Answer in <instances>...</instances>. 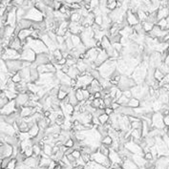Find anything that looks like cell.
<instances>
[{
  "label": "cell",
  "mask_w": 169,
  "mask_h": 169,
  "mask_svg": "<svg viewBox=\"0 0 169 169\" xmlns=\"http://www.w3.org/2000/svg\"><path fill=\"white\" fill-rule=\"evenodd\" d=\"M0 62H1V64H0V65H1V73H4V74H9V73H10L5 60L1 59V61H0Z\"/></svg>",
  "instance_id": "cell-36"
},
{
  "label": "cell",
  "mask_w": 169,
  "mask_h": 169,
  "mask_svg": "<svg viewBox=\"0 0 169 169\" xmlns=\"http://www.w3.org/2000/svg\"><path fill=\"white\" fill-rule=\"evenodd\" d=\"M11 2H13V1H14V0H11Z\"/></svg>",
  "instance_id": "cell-59"
},
{
  "label": "cell",
  "mask_w": 169,
  "mask_h": 169,
  "mask_svg": "<svg viewBox=\"0 0 169 169\" xmlns=\"http://www.w3.org/2000/svg\"><path fill=\"white\" fill-rule=\"evenodd\" d=\"M164 124L165 126H168L169 127V116L164 117Z\"/></svg>",
  "instance_id": "cell-54"
},
{
  "label": "cell",
  "mask_w": 169,
  "mask_h": 169,
  "mask_svg": "<svg viewBox=\"0 0 169 169\" xmlns=\"http://www.w3.org/2000/svg\"><path fill=\"white\" fill-rule=\"evenodd\" d=\"M1 59L5 60V61H7V60L20 59V53H19V52L15 51V50H13V49L7 48V50H6L5 54L1 56Z\"/></svg>",
  "instance_id": "cell-7"
},
{
  "label": "cell",
  "mask_w": 169,
  "mask_h": 169,
  "mask_svg": "<svg viewBox=\"0 0 169 169\" xmlns=\"http://www.w3.org/2000/svg\"><path fill=\"white\" fill-rule=\"evenodd\" d=\"M129 99H127V97H126L125 96H122L119 97V99H117V103H119V104L120 105V106H128V103H129Z\"/></svg>",
  "instance_id": "cell-31"
},
{
  "label": "cell",
  "mask_w": 169,
  "mask_h": 169,
  "mask_svg": "<svg viewBox=\"0 0 169 169\" xmlns=\"http://www.w3.org/2000/svg\"><path fill=\"white\" fill-rule=\"evenodd\" d=\"M159 70L162 72V73L164 74V76H166V74H169V65L167 64H165L164 62H162V64L160 65V67L158 68Z\"/></svg>",
  "instance_id": "cell-29"
},
{
  "label": "cell",
  "mask_w": 169,
  "mask_h": 169,
  "mask_svg": "<svg viewBox=\"0 0 169 169\" xmlns=\"http://www.w3.org/2000/svg\"><path fill=\"white\" fill-rule=\"evenodd\" d=\"M68 93H66L65 91H63V90H60L59 89V92H58V94H57V99H58L60 101H62L63 99H65V97H68Z\"/></svg>",
  "instance_id": "cell-37"
},
{
  "label": "cell",
  "mask_w": 169,
  "mask_h": 169,
  "mask_svg": "<svg viewBox=\"0 0 169 169\" xmlns=\"http://www.w3.org/2000/svg\"><path fill=\"white\" fill-rule=\"evenodd\" d=\"M30 100V97H29L28 92L27 93H22V94H18L17 95V97L15 99V102H16V106L17 108H21L23 106H25L27 104V102Z\"/></svg>",
  "instance_id": "cell-13"
},
{
  "label": "cell",
  "mask_w": 169,
  "mask_h": 169,
  "mask_svg": "<svg viewBox=\"0 0 169 169\" xmlns=\"http://www.w3.org/2000/svg\"><path fill=\"white\" fill-rule=\"evenodd\" d=\"M113 45V47L115 50H117L119 53H121V51L123 50V46L120 44V42H117V43H114V44H112Z\"/></svg>",
  "instance_id": "cell-41"
},
{
  "label": "cell",
  "mask_w": 169,
  "mask_h": 169,
  "mask_svg": "<svg viewBox=\"0 0 169 169\" xmlns=\"http://www.w3.org/2000/svg\"><path fill=\"white\" fill-rule=\"evenodd\" d=\"M128 106L131 108H137L140 106V100L139 99H137V97H132L129 100V103H128Z\"/></svg>",
  "instance_id": "cell-24"
},
{
  "label": "cell",
  "mask_w": 169,
  "mask_h": 169,
  "mask_svg": "<svg viewBox=\"0 0 169 169\" xmlns=\"http://www.w3.org/2000/svg\"><path fill=\"white\" fill-rule=\"evenodd\" d=\"M33 24H34V22L31 21V20H29L27 18H22L17 21L16 27H18L20 30H23V29H32V30H34Z\"/></svg>",
  "instance_id": "cell-15"
},
{
  "label": "cell",
  "mask_w": 169,
  "mask_h": 169,
  "mask_svg": "<svg viewBox=\"0 0 169 169\" xmlns=\"http://www.w3.org/2000/svg\"><path fill=\"white\" fill-rule=\"evenodd\" d=\"M111 107L114 109V110H115V112H116V111H117V110H119V109L120 107H121V106H120V105H119V103H117V102H113V104L111 105Z\"/></svg>",
  "instance_id": "cell-51"
},
{
  "label": "cell",
  "mask_w": 169,
  "mask_h": 169,
  "mask_svg": "<svg viewBox=\"0 0 169 169\" xmlns=\"http://www.w3.org/2000/svg\"><path fill=\"white\" fill-rule=\"evenodd\" d=\"M33 32H34V30H32V29H23V30H20L18 32L17 37L22 41V40H25V39H27L28 37L32 36Z\"/></svg>",
  "instance_id": "cell-17"
},
{
  "label": "cell",
  "mask_w": 169,
  "mask_h": 169,
  "mask_svg": "<svg viewBox=\"0 0 169 169\" xmlns=\"http://www.w3.org/2000/svg\"><path fill=\"white\" fill-rule=\"evenodd\" d=\"M65 41H66L65 36H57V37H56V42H57V44H58V46L62 45V44H64Z\"/></svg>",
  "instance_id": "cell-48"
},
{
  "label": "cell",
  "mask_w": 169,
  "mask_h": 169,
  "mask_svg": "<svg viewBox=\"0 0 169 169\" xmlns=\"http://www.w3.org/2000/svg\"><path fill=\"white\" fill-rule=\"evenodd\" d=\"M42 154H44L48 157H51L53 155V146L51 144H46L44 146V148H43Z\"/></svg>",
  "instance_id": "cell-28"
},
{
  "label": "cell",
  "mask_w": 169,
  "mask_h": 169,
  "mask_svg": "<svg viewBox=\"0 0 169 169\" xmlns=\"http://www.w3.org/2000/svg\"><path fill=\"white\" fill-rule=\"evenodd\" d=\"M53 54H54V58L56 59V61H59L60 59H62V58H63L62 52H61V50H60L59 48L56 49V50H54V51L53 52Z\"/></svg>",
  "instance_id": "cell-32"
},
{
  "label": "cell",
  "mask_w": 169,
  "mask_h": 169,
  "mask_svg": "<svg viewBox=\"0 0 169 169\" xmlns=\"http://www.w3.org/2000/svg\"><path fill=\"white\" fill-rule=\"evenodd\" d=\"M81 151L80 150H76V149H74V150L73 151V153H72V155L74 156V158L76 160H78V159H80L81 158Z\"/></svg>",
  "instance_id": "cell-46"
},
{
  "label": "cell",
  "mask_w": 169,
  "mask_h": 169,
  "mask_svg": "<svg viewBox=\"0 0 169 169\" xmlns=\"http://www.w3.org/2000/svg\"><path fill=\"white\" fill-rule=\"evenodd\" d=\"M140 23H142L143 30H144V32H145L146 34L150 33V32L153 30V28H154V26H155L154 24H152V23L148 22V21H143V22H140Z\"/></svg>",
  "instance_id": "cell-22"
},
{
  "label": "cell",
  "mask_w": 169,
  "mask_h": 169,
  "mask_svg": "<svg viewBox=\"0 0 169 169\" xmlns=\"http://www.w3.org/2000/svg\"><path fill=\"white\" fill-rule=\"evenodd\" d=\"M166 52H167V53L169 54V46H168V48H167V50H166Z\"/></svg>",
  "instance_id": "cell-56"
},
{
  "label": "cell",
  "mask_w": 169,
  "mask_h": 169,
  "mask_svg": "<svg viewBox=\"0 0 169 169\" xmlns=\"http://www.w3.org/2000/svg\"><path fill=\"white\" fill-rule=\"evenodd\" d=\"M114 1H116V0H107L108 3H111V2H114Z\"/></svg>",
  "instance_id": "cell-55"
},
{
  "label": "cell",
  "mask_w": 169,
  "mask_h": 169,
  "mask_svg": "<svg viewBox=\"0 0 169 169\" xmlns=\"http://www.w3.org/2000/svg\"><path fill=\"white\" fill-rule=\"evenodd\" d=\"M66 157L68 158V160H70V162H71V163H73V162H76V160L74 158V156H73V155H72V154L68 155V156H66Z\"/></svg>",
  "instance_id": "cell-52"
},
{
  "label": "cell",
  "mask_w": 169,
  "mask_h": 169,
  "mask_svg": "<svg viewBox=\"0 0 169 169\" xmlns=\"http://www.w3.org/2000/svg\"><path fill=\"white\" fill-rule=\"evenodd\" d=\"M95 23L97 24V25H99V26H102V24H103V16H102V14H101V15L96 16V18H95Z\"/></svg>",
  "instance_id": "cell-47"
},
{
  "label": "cell",
  "mask_w": 169,
  "mask_h": 169,
  "mask_svg": "<svg viewBox=\"0 0 169 169\" xmlns=\"http://www.w3.org/2000/svg\"><path fill=\"white\" fill-rule=\"evenodd\" d=\"M164 74H163L162 72H160L159 69H155V72H154V78L158 80V81L162 82L163 78H164Z\"/></svg>",
  "instance_id": "cell-27"
},
{
  "label": "cell",
  "mask_w": 169,
  "mask_h": 169,
  "mask_svg": "<svg viewBox=\"0 0 169 169\" xmlns=\"http://www.w3.org/2000/svg\"><path fill=\"white\" fill-rule=\"evenodd\" d=\"M132 160L136 163L139 168H144L146 162H147V160H146L142 156H140V155H135V154H133Z\"/></svg>",
  "instance_id": "cell-16"
},
{
  "label": "cell",
  "mask_w": 169,
  "mask_h": 169,
  "mask_svg": "<svg viewBox=\"0 0 169 169\" xmlns=\"http://www.w3.org/2000/svg\"><path fill=\"white\" fill-rule=\"evenodd\" d=\"M143 158L147 160V162H151V160H154V156H153V154L151 153V151L150 152H147V153H144V156H143Z\"/></svg>",
  "instance_id": "cell-42"
},
{
  "label": "cell",
  "mask_w": 169,
  "mask_h": 169,
  "mask_svg": "<svg viewBox=\"0 0 169 169\" xmlns=\"http://www.w3.org/2000/svg\"><path fill=\"white\" fill-rule=\"evenodd\" d=\"M13 152V145L8 144L6 142H0V157L1 159L4 158H11Z\"/></svg>",
  "instance_id": "cell-5"
},
{
  "label": "cell",
  "mask_w": 169,
  "mask_h": 169,
  "mask_svg": "<svg viewBox=\"0 0 169 169\" xmlns=\"http://www.w3.org/2000/svg\"><path fill=\"white\" fill-rule=\"evenodd\" d=\"M107 8L110 10L111 11L116 10V9L117 8V1H114V2H111V3H108L107 5Z\"/></svg>",
  "instance_id": "cell-44"
},
{
  "label": "cell",
  "mask_w": 169,
  "mask_h": 169,
  "mask_svg": "<svg viewBox=\"0 0 169 169\" xmlns=\"http://www.w3.org/2000/svg\"><path fill=\"white\" fill-rule=\"evenodd\" d=\"M95 99H102V95H101V92H97V93H95Z\"/></svg>",
  "instance_id": "cell-53"
},
{
  "label": "cell",
  "mask_w": 169,
  "mask_h": 169,
  "mask_svg": "<svg viewBox=\"0 0 169 169\" xmlns=\"http://www.w3.org/2000/svg\"><path fill=\"white\" fill-rule=\"evenodd\" d=\"M36 54L34 50H32L31 48H24L23 51L20 54V59L23 61H28L33 63L36 61Z\"/></svg>",
  "instance_id": "cell-4"
},
{
  "label": "cell",
  "mask_w": 169,
  "mask_h": 169,
  "mask_svg": "<svg viewBox=\"0 0 169 169\" xmlns=\"http://www.w3.org/2000/svg\"><path fill=\"white\" fill-rule=\"evenodd\" d=\"M104 100V104L106 107H111V105L113 104L114 102V99H112V97H107V99H103Z\"/></svg>",
  "instance_id": "cell-45"
},
{
  "label": "cell",
  "mask_w": 169,
  "mask_h": 169,
  "mask_svg": "<svg viewBox=\"0 0 169 169\" xmlns=\"http://www.w3.org/2000/svg\"><path fill=\"white\" fill-rule=\"evenodd\" d=\"M157 26L162 29L163 31H167L166 30V27H167V21H166V18H162V19H159L157 22Z\"/></svg>",
  "instance_id": "cell-30"
},
{
  "label": "cell",
  "mask_w": 169,
  "mask_h": 169,
  "mask_svg": "<svg viewBox=\"0 0 169 169\" xmlns=\"http://www.w3.org/2000/svg\"><path fill=\"white\" fill-rule=\"evenodd\" d=\"M11 160V158H4V159H1V169H7Z\"/></svg>",
  "instance_id": "cell-34"
},
{
  "label": "cell",
  "mask_w": 169,
  "mask_h": 169,
  "mask_svg": "<svg viewBox=\"0 0 169 169\" xmlns=\"http://www.w3.org/2000/svg\"><path fill=\"white\" fill-rule=\"evenodd\" d=\"M68 96H69V99H70V103H71L72 105L76 106L79 103V101L77 100L76 97V93H74V90L72 91L71 93L68 95Z\"/></svg>",
  "instance_id": "cell-25"
},
{
  "label": "cell",
  "mask_w": 169,
  "mask_h": 169,
  "mask_svg": "<svg viewBox=\"0 0 169 169\" xmlns=\"http://www.w3.org/2000/svg\"><path fill=\"white\" fill-rule=\"evenodd\" d=\"M113 142H114L113 137H112L111 136H109V135L104 137H102V139H101V144L108 146V147H111L112 144H113Z\"/></svg>",
  "instance_id": "cell-23"
},
{
  "label": "cell",
  "mask_w": 169,
  "mask_h": 169,
  "mask_svg": "<svg viewBox=\"0 0 169 169\" xmlns=\"http://www.w3.org/2000/svg\"><path fill=\"white\" fill-rule=\"evenodd\" d=\"M126 21H127L128 25L131 26V27H135L136 25L140 23L139 17H137V13H132L130 10H128L127 13H126Z\"/></svg>",
  "instance_id": "cell-12"
},
{
  "label": "cell",
  "mask_w": 169,
  "mask_h": 169,
  "mask_svg": "<svg viewBox=\"0 0 169 169\" xmlns=\"http://www.w3.org/2000/svg\"><path fill=\"white\" fill-rule=\"evenodd\" d=\"M152 123H153L154 128L163 129V127L165 126V124H164V117H163L162 115V113H160V112L154 113L153 117H152Z\"/></svg>",
  "instance_id": "cell-6"
},
{
  "label": "cell",
  "mask_w": 169,
  "mask_h": 169,
  "mask_svg": "<svg viewBox=\"0 0 169 169\" xmlns=\"http://www.w3.org/2000/svg\"><path fill=\"white\" fill-rule=\"evenodd\" d=\"M136 85H137V82L134 80L133 77L122 74L121 78H120L119 84H117V88L123 92L125 90H128V89H132Z\"/></svg>",
  "instance_id": "cell-2"
},
{
  "label": "cell",
  "mask_w": 169,
  "mask_h": 169,
  "mask_svg": "<svg viewBox=\"0 0 169 169\" xmlns=\"http://www.w3.org/2000/svg\"><path fill=\"white\" fill-rule=\"evenodd\" d=\"M71 39H72V41H73V43H74V47H77L79 44H81V43H82L81 37H80V36H78V34H72Z\"/></svg>",
  "instance_id": "cell-26"
},
{
  "label": "cell",
  "mask_w": 169,
  "mask_h": 169,
  "mask_svg": "<svg viewBox=\"0 0 169 169\" xmlns=\"http://www.w3.org/2000/svg\"><path fill=\"white\" fill-rule=\"evenodd\" d=\"M149 169H156V167L154 166V167H151V168H149Z\"/></svg>",
  "instance_id": "cell-57"
},
{
  "label": "cell",
  "mask_w": 169,
  "mask_h": 169,
  "mask_svg": "<svg viewBox=\"0 0 169 169\" xmlns=\"http://www.w3.org/2000/svg\"><path fill=\"white\" fill-rule=\"evenodd\" d=\"M74 93H76V99L79 102L85 100L84 97H83V94H82V89H80V88L76 89V90H74Z\"/></svg>",
  "instance_id": "cell-33"
},
{
  "label": "cell",
  "mask_w": 169,
  "mask_h": 169,
  "mask_svg": "<svg viewBox=\"0 0 169 169\" xmlns=\"http://www.w3.org/2000/svg\"><path fill=\"white\" fill-rule=\"evenodd\" d=\"M104 112H105L106 115H108V116H111V115H113L115 113V110L112 107H106Z\"/></svg>",
  "instance_id": "cell-50"
},
{
  "label": "cell",
  "mask_w": 169,
  "mask_h": 169,
  "mask_svg": "<svg viewBox=\"0 0 169 169\" xmlns=\"http://www.w3.org/2000/svg\"><path fill=\"white\" fill-rule=\"evenodd\" d=\"M0 129H1L2 134L8 135V136H14L16 134V131L13 128V126L11 124H9V123H7L2 119H1V127H0Z\"/></svg>",
  "instance_id": "cell-10"
},
{
  "label": "cell",
  "mask_w": 169,
  "mask_h": 169,
  "mask_svg": "<svg viewBox=\"0 0 169 169\" xmlns=\"http://www.w3.org/2000/svg\"><path fill=\"white\" fill-rule=\"evenodd\" d=\"M122 166L124 169H139L137 165L135 163L132 159H128L122 162Z\"/></svg>",
  "instance_id": "cell-20"
},
{
  "label": "cell",
  "mask_w": 169,
  "mask_h": 169,
  "mask_svg": "<svg viewBox=\"0 0 169 169\" xmlns=\"http://www.w3.org/2000/svg\"><path fill=\"white\" fill-rule=\"evenodd\" d=\"M50 53V52H49ZM49 53H42V54H36V58L34 63L37 65V67L40 65H44V64H48V63L51 62L50 59V54Z\"/></svg>",
  "instance_id": "cell-11"
},
{
  "label": "cell",
  "mask_w": 169,
  "mask_h": 169,
  "mask_svg": "<svg viewBox=\"0 0 169 169\" xmlns=\"http://www.w3.org/2000/svg\"><path fill=\"white\" fill-rule=\"evenodd\" d=\"M25 18L31 20L33 22H42L45 20V16L41 11H39L36 7H33L27 11Z\"/></svg>",
  "instance_id": "cell-1"
},
{
  "label": "cell",
  "mask_w": 169,
  "mask_h": 169,
  "mask_svg": "<svg viewBox=\"0 0 169 169\" xmlns=\"http://www.w3.org/2000/svg\"><path fill=\"white\" fill-rule=\"evenodd\" d=\"M39 132H40V128H39L38 124L36 123V124H34L33 127L30 129V131H29V134H30V136H31V139H34V137H37V135L39 134Z\"/></svg>",
  "instance_id": "cell-21"
},
{
  "label": "cell",
  "mask_w": 169,
  "mask_h": 169,
  "mask_svg": "<svg viewBox=\"0 0 169 169\" xmlns=\"http://www.w3.org/2000/svg\"><path fill=\"white\" fill-rule=\"evenodd\" d=\"M19 73L21 74V77L23 80H25V81H27V82H31V68L30 67L23 68Z\"/></svg>",
  "instance_id": "cell-18"
},
{
  "label": "cell",
  "mask_w": 169,
  "mask_h": 169,
  "mask_svg": "<svg viewBox=\"0 0 169 169\" xmlns=\"http://www.w3.org/2000/svg\"><path fill=\"white\" fill-rule=\"evenodd\" d=\"M109 119H110V116H108V115H106L105 113H104V114H102L101 116H99V119L100 123H101V125L105 124V123H107V122H108V120H109Z\"/></svg>",
  "instance_id": "cell-35"
},
{
  "label": "cell",
  "mask_w": 169,
  "mask_h": 169,
  "mask_svg": "<svg viewBox=\"0 0 169 169\" xmlns=\"http://www.w3.org/2000/svg\"><path fill=\"white\" fill-rule=\"evenodd\" d=\"M109 58H110V57H109L108 54L106 53V51L101 49L99 53V56H97V60L94 63H95V65L97 66V68H99L103 64V63L107 61Z\"/></svg>",
  "instance_id": "cell-14"
},
{
  "label": "cell",
  "mask_w": 169,
  "mask_h": 169,
  "mask_svg": "<svg viewBox=\"0 0 169 169\" xmlns=\"http://www.w3.org/2000/svg\"><path fill=\"white\" fill-rule=\"evenodd\" d=\"M123 96H125L129 99H132V97H133V94H132V92H131V89H128V90L123 91Z\"/></svg>",
  "instance_id": "cell-49"
},
{
  "label": "cell",
  "mask_w": 169,
  "mask_h": 169,
  "mask_svg": "<svg viewBox=\"0 0 169 169\" xmlns=\"http://www.w3.org/2000/svg\"><path fill=\"white\" fill-rule=\"evenodd\" d=\"M67 74L71 77V78H77V77L80 76V72L78 69H77L76 65L72 66V67H70V70H69Z\"/></svg>",
  "instance_id": "cell-19"
},
{
  "label": "cell",
  "mask_w": 169,
  "mask_h": 169,
  "mask_svg": "<svg viewBox=\"0 0 169 169\" xmlns=\"http://www.w3.org/2000/svg\"><path fill=\"white\" fill-rule=\"evenodd\" d=\"M169 166V156L160 155L159 158L155 160V167L156 169H167Z\"/></svg>",
  "instance_id": "cell-8"
},
{
  "label": "cell",
  "mask_w": 169,
  "mask_h": 169,
  "mask_svg": "<svg viewBox=\"0 0 169 169\" xmlns=\"http://www.w3.org/2000/svg\"><path fill=\"white\" fill-rule=\"evenodd\" d=\"M74 143H76V142H74V140L71 137V139H69L67 142L64 143V145L66 146V147H68V148H74Z\"/></svg>",
  "instance_id": "cell-40"
},
{
  "label": "cell",
  "mask_w": 169,
  "mask_h": 169,
  "mask_svg": "<svg viewBox=\"0 0 169 169\" xmlns=\"http://www.w3.org/2000/svg\"><path fill=\"white\" fill-rule=\"evenodd\" d=\"M17 111H18V108H17V106H16L15 99H13V100H11L7 105L1 108V115H6V116H7V115H11Z\"/></svg>",
  "instance_id": "cell-9"
},
{
  "label": "cell",
  "mask_w": 169,
  "mask_h": 169,
  "mask_svg": "<svg viewBox=\"0 0 169 169\" xmlns=\"http://www.w3.org/2000/svg\"><path fill=\"white\" fill-rule=\"evenodd\" d=\"M11 80L15 83H19V82H21L22 81V77H21V74H20V73H17V74H13V76L11 77Z\"/></svg>",
  "instance_id": "cell-38"
},
{
  "label": "cell",
  "mask_w": 169,
  "mask_h": 169,
  "mask_svg": "<svg viewBox=\"0 0 169 169\" xmlns=\"http://www.w3.org/2000/svg\"><path fill=\"white\" fill-rule=\"evenodd\" d=\"M51 1H52V2H54V0H51Z\"/></svg>",
  "instance_id": "cell-58"
},
{
  "label": "cell",
  "mask_w": 169,
  "mask_h": 169,
  "mask_svg": "<svg viewBox=\"0 0 169 169\" xmlns=\"http://www.w3.org/2000/svg\"><path fill=\"white\" fill-rule=\"evenodd\" d=\"M6 64L8 66L9 72L13 74L19 73L23 69V60L16 59V60H7Z\"/></svg>",
  "instance_id": "cell-3"
},
{
  "label": "cell",
  "mask_w": 169,
  "mask_h": 169,
  "mask_svg": "<svg viewBox=\"0 0 169 169\" xmlns=\"http://www.w3.org/2000/svg\"><path fill=\"white\" fill-rule=\"evenodd\" d=\"M10 101H11V100L9 99L7 97H0V108H3L4 106L7 105Z\"/></svg>",
  "instance_id": "cell-39"
},
{
  "label": "cell",
  "mask_w": 169,
  "mask_h": 169,
  "mask_svg": "<svg viewBox=\"0 0 169 169\" xmlns=\"http://www.w3.org/2000/svg\"><path fill=\"white\" fill-rule=\"evenodd\" d=\"M24 154H25V156L27 157V158L33 157V156H34V150H33V147H29V148L26 149V150L24 151Z\"/></svg>",
  "instance_id": "cell-43"
}]
</instances>
